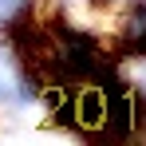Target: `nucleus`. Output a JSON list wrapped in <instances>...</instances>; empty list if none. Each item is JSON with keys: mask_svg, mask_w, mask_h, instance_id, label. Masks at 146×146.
Returning <instances> with one entry per match:
<instances>
[{"mask_svg": "<svg viewBox=\"0 0 146 146\" xmlns=\"http://www.w3.org/2000/svg\"><path fill=\"white\" fill-rule=\"evenodd\" d=\"M16 4H24V0H0V16H4V12H12Z\"/></svg>", "mask_w": 146, "mask_h": 146, "instance_id": "obj_1", "label": "nucleus"}]
</instances>
